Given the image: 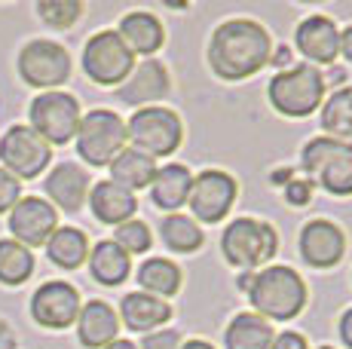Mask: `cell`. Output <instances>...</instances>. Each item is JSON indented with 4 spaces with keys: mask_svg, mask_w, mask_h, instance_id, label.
<instances>
[{
    "mask_svg": "<svg viewBox=\"0 0 352 349\" xmlns=\"http://www.w3.org/2000/svg\"><path fill=\"white\" fill-rule=\"evenodd\" d=\"M141 349H181V337L175 331H168V328H166V331L160 328V331L147 334L144 344H141Z\"/></svg>",
    "mask_w": 352,
    "mask_h": 349,
    "instance_id": "e575fe53",
    "label": "cell"
},
{
    "mask_svg": "<svg viewBox=\"0 0 352 349\" xmlns=\"http://www.w3.org/2000/svg\"><path fill=\"white\" fill-rule=\"evenodd\" d=\"M46 196L65 212H80L89 199V174L74 163H62L46 178Z\"/></svg>",
    "mask_w": 352,
    "mask_h": 349,
    "instance_id": "d6986e66",
    "label": "cell"
},
{
    "mask_svg": "<svg viewBox=\"0 0 352 349\" xmlns=\"http://www.w3.org/2000/svg\"><path fill=\"white\" fill-rule=\"evenodd\" d=\"M322 349H331V346H322Z\"/></svg>",
    "mask_w": 352,
    "mask_h": 349,
    "instance_id": "ee69618b",
    "label": "cell"
},
{
    "mask_svg": "<svg viewBox=\"0 0 352 349\" xmlns=\"http://www.w3.org/2000/svg\"><path fill=\"white\" fill-rule=\"evenodd\" d=\"M22 199V184L16 174L0 169V212H12V205Z\"/></svg>",
    "mask_w": 352,
    "mask_h": 349,
    "instance_id": "836d02e7",
    "label": "cell"
},
{
    "mask_svg": "<svg viewBox=\"0 0 352 349\" xmlns=\"http://www.w3.org/2000/svg\"><path fill=\"white\" fill-rule=\"evenodd\" d=\"M117 34L129 46L132 56H153V52L162 46V40H166V31H162L160 19L151 16V12H144V10L123 16Z\"/></svg>",
    "mask_w": 352,
    "mask_h": 349,
    "instance_id": "44dd1931",
    "label": "cell"
},
{
    "mask_svg": "<svg viewBox=\"0 0 352 349\" xmlns=\"http://www.w3.org/2000/svg\"><path fill=\"white\" fill-rule=\"evenodd\" d=\"M324 98V77L309 65H297L270 80V102L285 117H309Z\"/></svg>",
    "mask_w": 352,
    "mask_h": 349,
    "instance_id": "5b68a950",
    "label": "cell"
},
{
    "mask_svg": "<svg viewBox=\"0 0 352 349\" xmlns=\"http://www.w3.org/2000/svg\"><path fill=\"white\" fill-rule=\"evenodd\" d=\"M104 349H138L132 344V340H113V344H107Z\"/></svg>",
    "mask_w": 352,
    "mask_h": 349,
    "instance_id": "b9f144b4",
    "label": "cell"
},
{
    "mask_svg": "<svg viewBox=\"0 0 352 349\" xmlns=\"http://www.w3.org/2000/svg\"><path fill=\"white\" fill-rule=\"evenodd\" d=\"M190 184H193V174L187 166H162L157 169V178H153V205L162 212H175L187 203L190 196Z\"/></svg>",
    "mask_w": 352,
    "mask_h": 349,
    "instance_id": "603a6c76",
    "label": "cell"
},
{
    "mask_svg": "<svg viewBox=\"0 0 352 349\" xmlns=\"http://www.w3.org/2000/svg\"><path fill=\"white\" fill-rule=\"evenodd\" d=\"M83 68L101 86H120L135 71V56L117 31H98L83 49Z\"/></svg>",
    "mask_w": 352,
    "mask_h": 349,
    "instance_id": "9c48e42d",
    "label": "cell"
},
{
    "mask_svg": "<svg viewBox=\"0 0 352 349\" xmlns=\"http://www.w3.org/2000/svg\"><path fill=\"white\" fill-rule=\"evenodd\" d=\"M138 285L153 297L166 300L181 288V270L166 258H151L138 267Z\"/></svg>",
    "mask_w": 352,
    "mask_h": 349,
    "instance_id": "f1b7e54d",
    "label": "cell"
},
{
    "mask_svg": "<svg viewBox=\"0 0 352 349\" xmlns=\"http://www.w3.org/2000/svg\"><path fill=\"white\" fill-rule=\"evenodd\" d=\"M270 349H307V340H303V334H297V331H282L279 337H273Z\"/></svg>",
    "mask_w": 352,
    "mask_h": 349,
    "instance_id": "8d00e7d4",
    "label": "cell"
},
{
    "mask_svg": "<svg viewBox=\"0 0 352 349\" xmlns=\"http://www.w3.org/2000/svg\"><path fill=\"white\" fill-rule=\"evenodd\" d=\"M89 270L101 285H120V282H126L129 273H132V258H129L113 239H104V243H98L92 248Z\"/></svg>",
    "mask_w": 352,
    "mask_h": 349,
    "instance_id": "484cf974",
    "label": "cell"
},
{
    "mask_svg": "<svg viewBox=\"0 0 352 349\" xmlns=\"http://www.w3.org/2000/svg\"><path fill=\"white\" fill-rule=\"evenodd\" d=\"M166 92H168V71L160 62H144L120 83L117 98L123 104L151 107V102L166 98Z\"/></svg>",
    "mask_w": 352,
    "mask_h": 349,
    "instance_id": "2e32d148",
    "label": "cell"
},
{
    "mask_svg": "<svg viewBox=\"0 0 352 349\" xmlns=\"http://www.w3.org/2000/svg\"><path fill=\"white\" fill-rule=\"evenodd\" d=\"M337 43H340V31H337V25L331 22V19L309 16L307 22L297 25V46H300V52L309 58V62L331 65L337 56H340Z\"/></svg>",
    "mask_w": 352,
    "mask_h": 349,
    "instance_id": "ac0fdd59",
    "label": "cell"
},
{
    "mask_svg": "<svg viewBox=\"0 0 352 349\" xmlns=\"http://www.w3.org/2000/svg\"><path fill=\"white\" fill-rule=\"evenodd\" d=\"M52 147L31 126H12L0 141V163L16 178H37L50 166Z\"/></svg>",
    "mask_w": 352,
    "mask_h": 349,
    "instance_id": "8fae6325",
    "label": "cell"
},
{
    "mask_svg": "<svg viewBox=\"0 0 352 349\" xmlns=\"http://www.w3.org/2000/svg\"><path fill=\"white\" fill-rule=\"evenodd\" d=\"M343 251H346V239H343V230L331 221H309L300 233V258L307 260L309 267H319V270H328V267L340 264Z\"/></svg>",
    "mask_w": 352,
    "mask_h": 349,
    "instance_id": "9a60e30c",
    "label": "cell"
},
{
    "mask_svg": "<svg viewBox=\"0 0 352 349\" xmlns=\"http://www.w3.org/2000/svg\"><path fill=\"white\" fill-rule=\"evenodd\" d=\"M181 349H214V346L206 344V340H187V344H181Z\"/></svg>",
    "mask_w": 352,
    "mask_h": 349,
    "instance_id": "60d3db41",
    "label": "cell"
},
{
    "mask_svg": "<svg viewBox=\"0 0 352 349\" xmlns=\"http://www.w3.org/2000/svg\"><path fill=\"white\" fill-rule=\"evenodd\" d=\"M46 254L56 267L62 270H77L86 258H89V239L77 227H58L46 243Z\"/></svg>",
    "mask_w": 352,
    "mask_h": 349,
    "instance_id": "4316f807",
    "label": "cell"
},
{
    "mask_svg": "<svg viewBox=\"0 0 352 349\" xmlns=\"http://www.w3.org/2000/svg\"><path fill=\"white\" fill-rule=\"evenodd\" d=\"M270 34L252 19H230L212 34L208 65L224 80H245L270 62Z\"/></svg>",
    "mask_w": 352,
    "mask_h": 349,
    "instance_id": "6da1fadb",
    "label": "cell"
},
{
    "mask_svg": "<svg viewBox=\"0 0 352 349\" xmlns=\"http://www.w3.org/2000/svg\"><path fill=\"white\" fill-rule=\"evenodd\" d=\"M113 243L123 248L129 258H132V254H144L147 248H151V230H147L144 221H126V224L117 227Z\"/></svg>",
    "mask_w": 352,
    "mask_h": 349,
    "instance_id": "d6a6232c",
    "label": "cell"
},
{
    "mask_svg": "<svg viewBox=\"0 0 352 349\" xmlns=\"http://www.w3.org/2000/svg\"><path fill=\"white\" fill-rule=\"evenodd\" d=\"M285 199L291 205H307L313 199V181H288Z\"/></svg>",
    "mask_w": 352,
    "mask_h": 349,
    "instance_id": "d590c367",
    "label": "cell"
},
{
    "mask_svg": "<svg viewBox=\"0 0 352 349\" xmlns=\"http://www.w3.org/2000/svg\"><path fill=\"white\" fill-rule=\"evenodd\" d=\"M221 248L224 258L239 270H257L261 264H267L279 248V236L270 224L254 218H236L233 224L221 236Z\"/></svg>",
    "mask_w": 352,
    "mask_h": 349,
    "instance_id": "277c9868",
    "label": "cell"
},
{
    "mask_svg": "<svg viewBox=\"0 0 352 349\" xmlns=\"http://www.w3.org/2000/svg\"><path fill=\"white\" fill-rule=\"evenodd\" d=\"M273 337L276 334L267 319H261L257 313H239L227 325L224 346L227 349H270Z\"/></svg>",
    "mask_w": 352,
    "mask_h": 349,
    "instance_id": "d4e9b609",
    "label": "cell"
},
{
    "mask_svg": "<svg viewBox=\"0 0 352 349\" xmlns=\"http://www.w3.org/2000/svg\"><path fill=\"white\" fill-rule=\"evenodd\" d=\"M31 129L46 144H67L77 138L80 129V104L67 92H43L31 102Z\"/></svg>",
    "mask_w": 352,
    "mask_h": 349,
    "instance_id": "ba28073f",
    "label": "cell"
},
{
    "mask_svg": "<svg viewBox=\"0 0 352 349\" xmlns=\"http://www.w3.org/2000/svg\"><path fill=\"white\" fill-rule=\"evenodd\" d=\"M89 205L92 214L101 221V224H126L132 221L135 209H138V199L126 190V187L113 184V181H101V184L92 187L89 193Z\"/></svg>",
    "mask_w": 352,
    "mask_h": 349,
    "instance_id": "ffe728a7",
    "label": "cell"
},
{
    "mask_svg": "<svg viewBox=\"0 0 352 349\" xmlns=\"http://www.w3.org/2000/svg\"><path fill=\"white\" fill-rule=\"evenodd\" d=\"M34 273L31 248L19 245L16 239H0V282L3 285H22Z\"/></svg>",
    "mask_w": 352,
    "mask_h": 349,
    "instance_id": "4dcf8cb0",
    "label": "cell"
},
{
    "mask_svg": "<svg viewBox=\"0 0 352 349\" xmlns=\"http://www.w3.org/2000/svg\"><path fill=\"white\" fill-rule=\"evenodd\" d=\"M248 300H252L254 313L261 319L288 322L307 306V282L300 273L291 267H270V270H257L245 282Z\"/></svg>",
    "mask_w": 352,
    "mask_h": 349,
    "instance_id": "7a4b0ae2",
    "label": "cell"
},
{
    "mask_svg": "<svg viewBox=\"0 0 352 349\" xmlns=\"http://www.w3.org/2000/svg\"><path fill=\"white\" fill-rule=\"evenodd\" d=\"M37 16L52 28H71L83 16V3L80 0H40Z\"/></svg>",
    "mask_w": 352,
    "mask_h": 349,
    "instance_id": "1f68e13d",
    "label": "cell"
},
{
    "mask_svg": "<svg viewBox=\"0 0 352 349\" xmlns=\"http://www.w3.org/2000/svg\"><path fill=\"white\" fill-rule=\"evenodd\" d=\"M337 49H340L343 56H346L349 62H352V28H346V31L340 34V43H337Z\"/></svg>",
    "mask_w": 352,
    "mask_h": 349,
    "instance_id": "ab89813d",
    "label": "cell"
},
{
    "mask_svg": "<svg viewBox=\"0 0 352 349\" xmlns=\"http://www.w3.org/2000/svg\"><path fill=\"white\" fill-rule=\"evenodd\" d=\"M58 230V214L46 199L40 196H22L10 212V233L19 245L34 248L46 245L50 236Z\"/></svg>",
    "mask_w": 352,
    "mask_h": 349,
    "instance_id": "4fadbf2b",
    "label": "cell"
},
{
    "mask_svg": "<svg viewBox=\"0 0 352 349\" xmlns=\"http://www.w3.org/2000/svg\"><path fill=\"white\" fill-rule=\"evenodd\" d=\"M160 236L172 251L178 254H190L202 245V230L199 224L184 214H168V218L160 221Z\"/></svg>",
    "mask_w": 352,
    "mask_h": 349,
    "instance_id": "f546056e",
    "label": "cell"
},
{
    "mask_svg": "<svg viewBox=\"0 0 352 349\" xmlns=\"http://www.w3.org/2000/svg\"><path fill=\"white\" fill-rule=\"evenodd\" d=\"M117 331H120V315L104 300H89L86 306H80L77 337L86 349H104L107 344L117 340Z\"/></svg>",
    "mask_w": 352,
    "mask_h": 349,
    "instance_id": "e0dca14e",
    "label": "cell"
},
{
    "mask_svg": "<svg viewBox=\"0 0 352 349\" xmlns=\"http://www.w3.org/2000/svg\"><path fill=\"white\" fill-rule=\"evenodd\" d=\"M322 129L331 135V141L352 147V86L337 89L322 107Z\"/></svg>",
    "mask_w": 352,
    "mask_h": 349,
    "instance_id": "83f0119b",
    "label": "cell"
},
{
    "mask_svg": "<svg viewBox=\"0 0 352 349\" xmlns=\"http://www.w3.org/2000/svg\"><path fill=\"white\" fill-rule=\"evenodd\" d=\"M120 319L132 331H153V328H162L172 319V306L166 300L153 297V294L135 291V294H126L123 304H120Z\"/></svg>",
    "mask_w": 352,
    "mask_h": 349,
    "instance_id": "7402d4cb",
    "label": "cell"
},
{
    "mask_svg": "<svg viewBox=\"0 0 352 349\" xmlns=\"http://www.w3.org/2000/svg\"><path fill=\"white\" fill-rule=\"evenodd\" d=\"M19 74L37 89H56L71 77V56L52 40H31L19 52Z\"/></svg>",
    "mask_w": 352,
    "mask_h": 349,
    "instance_id": "30bf717a",
    "label": "cell"
},
{
    "mask_svg": "<svg viewBox=\"0 0 352 349\" xmlns=\"http://www.w3.org/2000/svg\"><path fill=\"white\" fill-rule=\"evenodd\" d=\"M340 340L352 349V310H346L343 319H340Z\"/></svg>",
    "mask_w": 352,
    "mask_h": 349,
    "instance_id": "f35d334b",
    "label": "cell"
},
{
    "mask_svg": "<svg viewBox=\"0 0 352 349\" xmlns=\"http://www.w3.org/2000/svg\"><path fill=\"white\" fill-rule=\"evenodd\" d=\"M126 138L132 141L135 150L157 159L178 150L181 138H184V126H181V117L175 111L151 104V107H138L132 113V120L126 123Z\"/></svg>",
    "mask_w": 352,
    "mask_h": 349,
    "instance_id": "3957f363",
    "label": "cell"
},
{
    "mask_svg": "<svg viewBox=\"0 0 352 349\" xmlns=\"http://www.w3.org/2000/svg\"><path fill=\"white\" fill-rule=\"evenodd\" d=\"M273 62H276V65H288V62H291V52L285 49V46H282V49L276 52V58H273Z\"/></svg>",
    "mask_w": 352,
    "mask_h": 349,
    "instance_id": "7bdbcfd3",
    "label": "cell"
},
{
    "mask_svg": "<svg viewBox=\"0 0 352 349\" xmlns=\"http://www.w3.org/2000/svg\"><path fill=\"white\" fill-rule=\"evenodd\" d=\"M126 147V123L113 111H89L80 117L77 153L89 166H111Z\"/></svg>",
    "mask_w": 352,
    "mask_h": 349,
    "instance_id": "8992f818",
    "label": "cell"
},
{
    "mask_svg": "<svg viewBox=\"0 0 352 349\" xmlns=\"http://www.w3.org/2000/svg\"><path fill=\"white\" fill-rule=\"evenodd\" d=\"M303 169L334 196L352 193V147L331 138H313L300 153Z\"/></svg>",
    "mask_w": 352,
    "mask_h": 349,
    "instance_id": "52a82bcc",
    "label": "cell"
},
{
    "mask_svg": "<svg viewBox=\"0 0 352 349\" xmlns=\"http://www.w3.org/2000/svg\"><path fill=\"white\" fill-rule=\"evenodd\" d=\"M236 181L230 178L227 172H218V169H208V172H199L190 184V212L196 214V221H206V224H218V221L227 218V212L233 209L236 203Z\"/></svg>",
    "mask_w": 352,
    "mask_h": 349,
    "instance_id": "7c38bea8",
    "label": "cell"
},
{
    "mask_svg": "<svg viewBox=\"0 0 352 349\" xmlns=\"http://www.w3.org/2000/svg\"><path fill=\"white\" fill-rule=\"evenodd\" d=\"M31 315L37 319V325L43 328H62L74 325L80 315V294L67 282H46L34 291L31 297Z\"/></svg>",
    "mask_w": 352,
    "mask_h": 349,
    "instance_id": "5bb4252c",
    "label": "cell"
},
{
    "mask_svg": "<svg viewBox=\"0 0 352 349\" xmlns=\"http://www.w3.org/2000/svg\"><path fill=\"white\" fill-rule=\"evenodd\" d=\"M111 174L113 184L126 187L129 193L141 190V187L153 184V178H157V159H151L147 153L135 150V147H123L120 157L111 163Z\"/></svg>",
    "mask_w": 352,
    "mask_h": 349,
    "instance_id": "cb8c5ba5",
    "label": "cell"
},
{
    "mask_svg": "<svg viewBox=\"0 0 352 349\" xmlns=\"http://www.w3.org/2000/svg\"><path fill=\"white\" fill-rule=\"evenodd\" d=\"M0 349H16V334L3 319H0Z\"/></svg>",
    "mask_w": 352,
    "mask_h": 349,
    "instance_id": "74e56055",
    "label": "cell"
}]
</instances>
